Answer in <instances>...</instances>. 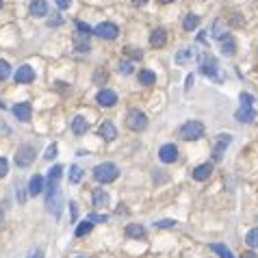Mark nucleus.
I'll list each match as a JSON object with an SVG mask.
<instances>
[{
	"label": "nucleus",
	"mask_w": 258,
	"mask_h": 258,
	"mask_svg": "<svg viewBox=\"0 0 258 258\" xmlns=\"http://www.w3.org/2000/svg\"><path fill=\"white\" fill-rule=\"evenodd\" d=\"M178 135H180V139H185V141H197L204 137V124H202V121H195V119L185 121V124L180 126Z\"/></svg>",
	"instance_id": "obj_1"
},
{
	"label": "nucleus",
	"mask_w": 258,
	"mask_h": 258,
	"mask_svg": "<svg viewBox=\"0 0 258 258\" xmlns=\"http://www.w3.org/2000/svg\"><path fill=\"white\" fill-rule=\"evenodd\" d=\"M117 176H119V169L115 163H100V165H95V169H94V178L98 182H102V185L113 182Z\"/></svg>",
	"instance_id": "obj_2"
},
{
	"label": "nucleus",
	"mask_w": 258,
	"mask_h": 258,
	"mask_svg": "<svg viewBox=\"0 0 258 258\" xmlns=\"http://www.w3.org/2000/svg\"><path fill=\"white\" fill-rule=\"evenodd\" d=\"M61 189L57 185H48V195H46V209H48V212L52 217H57L59 219V215H61Z\"/></svg>",
	"instance_id": "obj_3"
},
{
	"label": "nucleus",
	"mask_w": 258,
	"mask_h": 258,
	"mask_svg": "<svg viewBox=\"0 0 258 258\" xmlns=\"http://www.w3.org/2000/svg\"><path fill=\"white\" fill-rule=\"evenodd\" d=\"M126 126H128L130 130H135V133L145 130L148 128V115L139 109H130L128 113H126Z\"/></svg>",
	"instance_id": "obj_4"
},
{
	"label": "nucleus",
	"mask_w": 258,
	"mask_h": 258,
	"mask_svg": "<svg viewBox=\"0 0 258 258\" xmlns=\"http://www.w3.org/2000/svg\"><path fill=\"white\" fill-rule=\"evenodd\" d=\"M200 72L204 74V76H209V78L219 80V74H217V59L212 57V54L204 52L200 57Z\"/></svg>",
	"instance_id": "obj_5"
},
{
	"label": "nucleus",
	"mask_w": 258,
	"mask_h": 258,
	"mask_svg": "<svg viewBox=\"0 0 258 258\" xmlns=\"http://www.w3.org/2000/svg\"><path fill=\"white\" fill-rule=\"evenodd\" d=\"M35 161V148L28 143H24L22 148H18V154H15V165L18 167H28Z\"/></svg>",
	"instance_id": "obj_6"
},
{
	"label": "nucleus",
	"mask_w": 258,
	"mask_h": 258,
	"mask_svg": "<svg viewBox=\"0 0 258 258\" xmlns=\"http://www.w3.org/2000/svg\"><path fill=\"white\" fill-rule=\"evenodd\" d=\"M94 35H98V37H102V39H115L119 35V28L115 26L113 22H102L94 28Z\"/></svg>",
	"instance_id": "obj_7"
},
{
	"label": "nucleus",
	"mask_w": 258,
	"mask_h": 258,
	"mask_svg": "<svg viewBox=\"0 0 258 258\" xmlns=\"http://www.w3.org/2000/svg\"><path fill=\"white\" fill-rule=\"evenodd\" d=\"M230 141H232L230 135H219L217 137V143H215V148H212V161L224 159V152H226L228 145H230Z\"/></svg>",
	"instance_id": "obj_8"
},
{
	"label": "nucleus",
	"mask_w": 258,
	"mask_h": 258,
	"mask_svg": "<svg viewBox=\"0 0 258 258\" xmlns=\"http://www.w3.org/2000/svg\"><path fill=\"white\" fill-rule=\"evenodd\" d=\"M15 83L18 85H26V83H33L35 80V70L30 65H20L18 72H15Z\"/></svg>",
	"instance_id": "obj_9"
},
{
	"label": "nucleus",
	"mask_w": 258,
	"mask_h": 258,
	"mask_svg": "<svg viewBox=\"0 0 258 258\" xmlns=\"http://www.w3.org/2000/svg\"><path fill=\"white\" fill-rule=\"evenodd\" d=\"M159 159L163 161V163H174V161L178 159V148H176L174 143H165L163 148L159 150Z\"/></svg>",
	"instance_id": "obj_10"
},
{
	"label": "nucleus",
	"mask_w": 258,
	"mask_h": 258,
	"mask_svg": "<svg viewBox=\"0 0 258 258\" xmlns=\"http://www.w3.org/2000/svg\"><path fill=\"white\" fill-rule=\"evenodd\" d=\"M13 115L20 121H30V115H33V106L30 102H18L13 106Z\"/></svg>",
	"instance_id": "obj_11"
},
{
	"label": "nucleus",
	"mask_w": 258,
	"mask_h": 258,
	"mask_svg": "<svg viewBox=\"0 0 258 258\" xmlns=\"http://www.w3.org/2000/svg\"><path fill=\"white\" fill-rule=\"evenodd\" d=\"M98 135L102 137L104 141H115L117 139V128L113 126V121H102L98 128Z\"/></svg>",
	"instance_id": "obj_12"
},
{
	"label": "nucleus",
	"mask_w": 258,
	"mask_h": 258,
	"mask_svg": "<svg viewBox=\"0 0 258 258\" xmlns=\"http://www.w3.org/2000/svg\"><path fill=\"white\" fill-rule=\"evenodd\" d=\"M95 100H98L100 106H113L115 102H117V94L111 89H100L98 95H95Z\"/></svg>",
	"instance_id": "obj_13"
},
{
	"label": "nucleus",
	"mask_w": 258,
	"mask_h": 258,
	"mask_svg": "<svg viewBox=\"0 0 258 258\" xmlns=\"http://www.w3.org/2000/svg\"><path fill=\"white\" fill-rule=\"evenodd\" d=\"M211 174H212V163H202L195 167L191 176H193V180H197V182H204L211 178Z\"/></svg>",
	"instance_id": "obj_14"
},
{
	"label": "nucleus",
	"mask_w": 258,
	"mask_h": 258,
	"mask_svg": "<svg viewBox=\"0 0 258 258\" xmlns=\"http://www.w3.org/2000/svg\"><path fill=\"white\" fill-rule=\"evenodd\" d=\"M254 117H256L254 106H241V109L235 113V119L241 121V124H250V121H254Z\"/></svg>",
	"instance_id": "obj_15"
},
{
	"label": "nucleus",
	"mask_w": 258,
	"mask_h": 258,
	"mask_svg": "<svg viewBox=\"0 0 258 258\" xmlns=\"http://www.w3.org/2000/svg\"><path fill=\"white\" fill-rule=\"evenodd\" d=\"M195 57H197L195 48H193V46H189V48L178 50V54H176V63H178V65H187V63H191Z\"/></svg>",
	"instance_id": "obj_16"
},
{
	"label": "nucleus",
	"mask_w": 258,
	"mask_h": 258,
	"mask_svg": "<svg viewBox=\"0 0 258 258\" xmlns=\"http://www.w3.org/2000/svg\"><path fill=\"white\" fill-rule=\"evenodd\" d=\"M91 200H94L95 209H104V206H109L111 197H109V193H106L104 189H94V193H91Z\"/></svg>",
	"instance_id": "obj_17"
},
{
	"label": "nucleus",
	"mask_w": 258,
	"mask_h": 258,
	"mask_svg": "<svg viewBox=\"0 0 258 258\" xmlns=\"http://www.w3.org/2000/svg\"><path fill=\"white\" fill-rule=\"evenodd\" d=\"M28 11L33 18H44V15H48V2H46V0H33Z\"/></svg>",
	"instance_id": "obj_18"
},
{
	"label": "nucleus",
	"mask_w": 258,
	"mask_h": 258,
	"mask_svg": "<svg viewBox=\"0 0 258 258\" xmlns=\"http://www.w3.org/2000/svg\"><path fill=\"white\" fill-rule=\"evenodd\" d=\"M167 44V33L165 28H154L150 33V46H154V48H163Z\"/></svg>",
	"instance_id": "obj_19"
},
{
	"label": "nucleus",
	"mask_w": 258,
	"mask_h": 258,
	"mask_svg": "<svg viewBox=\"0 0 258 258\" xmlns=\"http://www.w3.org/2000/svg\"><path fill=\"white\" fill-rule=\"evenodd\" d=\"M44 191V176H39V174H35V176H30V180H28V195H39Z\"/></svg>",
	"instance_id": "obj_20"
},
{
	"label": "nucleus",
	"mask_w": 258,
	"mask_h": 258,
	"mask_svg": "<svg viewBox=\"0 0 258 258\" xmlns=\"http://www.w3.org/2000/svg\"><path fill=\"white\" fill-rule=\"evenodd\" d=\"M89 128V121L83 117V115H76V117L72 119V133L74 135H85Z\"/></svg>",
	"instance_id": "obj_21"
},
{
	"label": "nucleus",
	"mask_w": 258,
	"mask_h": 258,
	"mask_svg": "<svg viewBox=\"0 0 258 258\" xmlns=\"http://www.w3.org/2000/svg\"><path fill=\"white\" fill-rule=\"evenodd\" d=\"M211 33H212V37L219 39V42H221V39H226L228 37V26H226L224 20H215V24H212Z\"/></svg>",
	"instance_id": "obj_22"
},
{
	"label": "nucleus",
	"mask_w": 258,
	"mask_h": 258,
	"mask_svg": "<svg viewBox=\"0 0 258 258\" xmlns=\"http://www.w3.org/2000/svg\"><path fill=\"white\" fill-rule=\"evenodd\" d=\"M221 52H224L226 57H235L236 42H235V37H232V35H228L226 39H221Z\"/></svg>",
	"instance_id": "obj_23"
},
{
	"label": "nucleus",
	"mask_w": 258,
	"mask_h": 258,
	"mask_svg": "<svg viewBox=\"0 0 258 258\" xmlns=\"http://www.w3.org/2000/svg\"><path fill=\"white\" fill-rule=\"evenodd\" d=\"M126 236H130V239H143L145 228L141 224H128L126 226Z\"/></svg>",
	"instance_id": "obj_24"
},
{
	"label": "nucleus",
	"mask_w": 258,
	"mask_h": 258,
	"mask_svg": "<svg viewBox=\"0 0 258 258\" xmlns=\"http://www.w3.org/2000/svg\"><path fill=\"white\" fill-rule=\"evenodd\" d=\"M197 24H200V15H195V13H187L185 20H182V28L185 30H193Z\"/></svg>",
	"instance_id": "obj_25"
},
{
	"label": "nucleus",
	"mask_w": 258,
	"mask_h": 258,
	"mask_svg": "<svg viewBox=\"0 0 258 258\" xmlns=\"http://www.w3.org/2000/svg\"><path fill=\"white\" fill-rule=\"evenodd\" d=\"M139 83L141 85H154L156 74L152 72V70H139Z\"/></svg>",
	"instance_id": "obj_26"
},
{
	"label": "nucleus",
	"mask_w": 258,
	"mask_h": 258,
	"mask_svg": "<svg viewBox=\"0 0 258 258\" xmlns=\"http://www.w3.org/2000/svg\"><path fill=\"white\" fill-rule=\"evenodd\" d=\"M76 35H80V37L89 39V35H94V28H91L89 24H85L83 20H78V22H76Z\"/></svg>",
	"instance_id": "obj_27"
},
{
	"label": "nucleus",
	"mask_w": 258,
	"mask_h": 258,
	"mask_svg": "<svg viewBox=\"0 0 258 258\" xmlns=\"http://www.w3.org/2000/svg\"><path fill=\"white\" fill-rule=\"evenodd\" d=\"M61 174H63V167H61V165H54L52 169L48 171V185H57L59 178H61Z\"/></svg>",
	"instance_id": "obj_28"
},
{
	"label": "nucleus",
	"mask_w": 258,
	"mask_h": 258,
	"mask_svg": "<svg viewBox=\"0 0 258 258\" xmlns=\"http://www.w3.org/2000/svg\"><path fill=\"white\" fill-rule=\"evenodd\" d=\"M211 250L215 252V254H219L221 258H235V256H232V252L228 250L226 245H221V243H212V245H211Z\"/></svg>",
	"instance_id": "obj_29"
},
{
	"label": "nucleus",
	"mask_w": 258,
	"mask_h": 258,
	"mask_svg": "<svg viewBox=\"0 0 258 258\" xmlns=\"http://www.w3.org/2000/svg\"><path fill=\"white\" fill-rule=\"evenodd\" d=\"M74 46H76V50H78V52H89V50H91L89 42H87V39H83L80 35H74Z\"/></svg>",
	"instance_id": "obj_30"
},
{
	"label": "nucleus",
	"mask_w": 258,
	"mask_h": 258,
	"mask_svg": "<svg viewBox=\"0 0 258 258\" xmlns=\"http://www.w3.org/2000/svg\"><path fill=\"white\" fill-rule=\"evenodd\" d=\"M91 228H94V224L85 219V221H80V224L76 226V232H74V235H76V236H85V235H89V232H91Z\"/></svg>",
	"instance_id": "obj_31"
},
{
	"label": "nucleus",
	"mask_w": 258,
	"mask_h": 258,
	"mask_svg": "<svg viewBox=\"0 0 258 258\" xmlns=\"http://www.w3.org/2000/svg\"><path fill=\"white\" fill-rule=\"evenodd\" d=\"M80 180H83V169H80L78 165H72L70 167V182L76 185V182H80Z\"/></svg>",
	"instance_id": "obj_32"
},
{
	"label": "nucleus",
	"mask_w": 258,
	"mask_h": 258,
	"mask_svg": "<svg viewBox=\"0 0 258 258\" xmlns=\"http://www.w3.org/2000/svg\"><path fill=\"white\" fill-rule=\"evenodd\" d=\"M245 243H247L250 247H258V228H252V230L247 232Z\"/></svg>",
	"instance_id": "obj_33"
},
{
	"label": "nucleus",
	"mask_w": 258,
	"mask_h": 258,
	"mask_svg": "<svg viewBox=\"0 0 258 258\" xmlns=\"http://www.w3.org/2000/svg\"><path fill=\"white\" fill-rule=\"evenodd\" d=\"M9 76H11V65L4 59H0V80H7Z\"/></svg>",
	"instance_id": "obj_34"
},
{
	"label": "nucleus",
	"mask_w": 258,
	"mask_h": 258,
	"mask_svg": "<svg viewBox=\"0 0 258 258\" xmlns=\"http://www.w3.org/2000/svg\"><path fill=\"white\" fill-rule=\"evenodd\" d=\"M85 219L91 221V224H104V221L109 219V217H106V215H98V212H91V215H87Z\"/></svg>",
	"instance_id": "obj_35"
},
{
	"label": "nucleus",
	"mask_w": 258,
	"mask_h": 258,
	"mask_svg": "<svg viewBox=\"0 0 258 258\" xmlns=\"http://www.w3.org/2000/svg\"><path fill=\"white\" fill-rule=\"evenodd\" d=\"M106 78H109V74H106L104 70H98V72L94 74V83H95V85H104Z\"/></svg>",
	"instance_id": "obj_36"
},
{
	"label": "nucleus",
	"mask_w": 258,
	"mask_h": 258,
	"mask_svg": "<svg viewBox=\"0 0 258 258\" xmlns=\"http://www.w3.org/2000/svg\"><path fill=\"white\" fill-rule=\"evenodd\" d=\"M241 106H254V95L252 94H241Z\"/></svg>",
	"instance_id": "obj_37"
},
{
	"label": "nucleus",
	"mask_w": 258,
	"mask_h": 258,
	"mask_svg": "<svg viewBox=\"0 0 258 258\" xmlns=\"http://www.w3.org/2000/svg\"><path fill=\"white\" fill-rule=\"evenodd\" d=\"M126 54H128L133 61H139L141 57H143V52H141V50H137V48H126Z\"/></svg>",
	"instance_id": "obj_38"
},
{
	"label": "nucleus",
	"mask_w": 258,
	"mask_h": 258,
	"mask_svg": "<svg viewBox=\"0 0 258 258\" xmlns=\"http://www.w3.org/2000/svg\"><path fill=\"white\" fill-rule=\"evenodd\" d=\"M57 150H59V148H57V143L48 145V150H46V154H44V156H46V161H52L54 156H57Z\"/></svg>",
	"instance_id": "obj_39"
},
{
	"label": "nucleus",
	"mask_w": 258,
	"mask_h": 258,
	"mask_svg": "<svg viewBox=\"0 0 258 258\" xmlns=\"http://www.w3.org/2000/svg\"><path fill=\"white\" fill-rule=\"evenodd\" d=\"M119 72L121 74H133V63H128V61H121V63H119Z\"/></svg>",
	"instance_id": "obj_40"
},
{
	"label": "nucleus",
	"mask_w": 258,
	"mask_h": 258,
	"mask_svg": "<svg viewBox=\"0 0 258 258\" xmlns=\"http://www.w3.org/2000/svg\"><path fill=\"white\" fill-rule=\"evenodd\" d=\"M154 226L156 228H174L176 226V219H161V221H156Z\"/></svg>",
	"instance_id": "obj_41"
},
{
	"label": "nucleus",
	"mask_w": 258,
	"mask_h": 258,
	"mask_svg": "<svg viewBox=\"0 0 258 258\" xmlns=\"http://www.w3.org/2000/svg\"><path fill=\"white\" fill-rule=\"evenodd\" d=\"M7 171H9L7 159H0V178H2V176H7Z\"/></svg>",
	"instance_id": "obj_42"
},
{
	"label": "nucleus",
	"mask_w": 258,
	"mask_h": 258,
	"mask_svg": "<svg viewBox=\"0 0 258 258\" xmlns=\"http://www.w3.org/2000/svg\"><path fill=\"white\" fill-rule=\"evenodd\" d=\"M57 2L59 9H70V4H72V0H54Z\"/></svg>",
	"instance_id": "obj_43"
},
{
	"label": "nucleus",
	"mask_w": 258,
	"mask_h": 258,
	"mask_svg": "<svg viewBox=\"0 0 258 258\" xmlns=\"http://www.w3.org/2000/svg\"><path fill=\"white\" fill-rule=\"evenodd\" d=\"M28 258H44V252L42 250H35V252H30Z\"/></svg>",
	"instance_id": "obj_44"
},
{
	"label": "nucleus",
	"mask_w": 258,
	"mask_h": 258,
	"mask_svg": "<svg viewBox=\"0 0 258 258\" xmlns=\"http://www.w3.org/2000/svg\"><path fill=\"white\" fill-rule=\"evenodd\" d=\"M241 258H258V256H256V254H254V252H252V250H250V252H243V256H241Z\"/></svg>",
	"instance_id": "obj_45"
},
{
	"label": "nucleus",
	"mask_w": 258,
	"mask_h": 258,
	"mask_svg": "<svg viewBox=\"0 0 258 258\" xmlns=\"http://www.w3.org/2000/svg\"><path fill=\"white\" fill-rule=\"evenodd\" d=\"M191 85H193V74L187 76V89H191Z\"/></svg>",
	"instance_id": "obj_46"
},
{
	"label": "nucleus",
	"mask_w": 258,
	"mask_h": 258,
	"mask_svg": "<svg viewBox=\"0 0 258 258\" xmlns=\"http://www.w3.org/2000/svg\"><path fill=\"white\" fill-rule=\"evenodd\" d=\"M133 4H137V7H143V4H148V0H133Z\"/></svg>",
	"instance_id": "obj_47"
},
{
	"label": "nucleus",
	"mask_w": 258,
	"mask_h": 258,
	"mask_svg": "<svg viewBox=\"0 0 258 258\" xmlns=\"http://www.w3.org/2000/svg\"><path fill=\"white\" fill-rule=\"evenodd\" d=\"M161 2H163V4H169V2H174V0H161Z\"/></svg>",
	"instance_id": "obj_48"
},
{
	"label": "nucleus",
	"mask_w": 258,
	"mask_h": 258,
	"mask_svg": "<svg viewBox=\"0 0 258 258\" xmlns=\"http://www.w3.org/2000/svg\"><path fill=\"white\" fill-rule=\"evenodd\" d=\"M0 7H2V0H0Z\"/></svg>",
	"instance_id": "obj_49"
},
{
	"label": "nucleus",
	"mask_w": 258,
	"mask_h": 258,
	"mask_svg": "<svg viewBox=\"0 0 258 258\" xmlns=\"http://www.w3.org/2000/svg\"><path fill=\"white\" fill-rule=\"evenodd\" d=\"M78 258H83V256H78Z\"/></svg>",
	"instance_id": "obj_50"
}]
</instances>
